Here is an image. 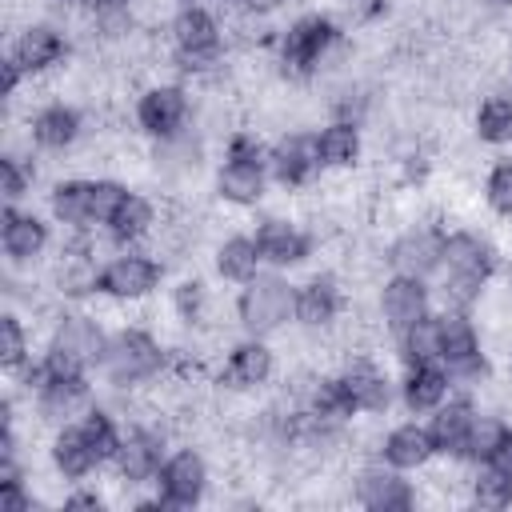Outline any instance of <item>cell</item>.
<instances>
[{
	"label": "cell",
	"instance_id": "obj_1",
	"mask_svg": "<svg viewBox=\"0 0 512 512\" xmlns=\"http://www.w3.org/2000/svg\"><path fill=\"white\" fill-rule=\"evenodd\" d=\"M504 244L496 232L480 224H452L444 220V240H440V272H436V304L440 308H468L480 312L488 288L504 272Z\"/></svg>",
	"mask_w": 512,
	"mask_h": 512
},
{
	"label": "cell",
	"instance_id": "obj_2",
	"mask_svg": "<svg viewBox=\"0 0 512 512\" xmlns=\"http://www.w3.org/2000/svg\"><path fill=\"white\" fill-rule=\"evenodd\" d=\"M344 52H348V24L332 8H304L276 28L268 64L280 84L308 88L324 80Z\"/></svg>",
	"mask_w": 512,
	"mask_h": 512
},
{
	"label": "cell",
	"instance_id": "obj_3",
	"mask_svg": "<svg viewBox=\"0 0 512 512\" xmlns=\"http://www.w3.org/2000/svg\"><path fill=\"white\" fill-rule=\"evenodd\" d=\"M172 344L144 320H124L108 332V344L96 364V380L104 392L140 396L168 376Z\"/></svg>",
	"mask_w": 512,
	"mask_h": 512
},
{
	"label": "cell",
	"instance_id": "obj_4",
	"mask_svg": "<svg viewBox=\"0 0 512 512\" xmlns=\"http://www.w3.org/2000/svg\"><path fill=\"white\" fill-rule=\"evenodd\" d=\"M208 180H212L216 204H224L232 212H260L264 200H268V192H272L268 136H260L248 124H236L228 136H220L216 164H212Z\"/></svg>",
	"mask_w": 512,
	"mask_h": 512
},
{
	"label": "cell",
	"instance_id": "obj_5",
	"mask_svg": "<svg viewBox=\"0 0 512 512\" xmlns=\"http://www.w3.org/2000/svg\"><path fill=\"white\" fill-rule=\"evenodd\" d=\"M108 324L88 304H56L44 316V340L40 356L52 372H92L100 364V352L108 344Z\"/></svg>",
	"mask_w": 512,
	"mask_h": 512
},
{
	"label": "cell",
	"instance_id": "obj_6",
	"mask_svg": "<svg viewBox=\"0 0 512 512\" xmlns=\"http://www.w3.org/2000/svg\"><path fill=\"white\" fill-rule=\"evenodd\" d=\"M196 116H200V92L176 76H156L140 84L128 104V124L144 144L188 132Z\"/></svg>",
	"mask_w": 512,
	"mask_h": 512
},
{
	"label": "cell",
	"instance_id": "obj_7",
	"mask_svg": "<svg viewBox=\"0 0 512 512\" xmlns=\"http://www.w3.org/2000/svg\"><path fill=\"white\" fill-rule=\"evenodd\" d=\"M292 320H296V276L292 272L264 268L248 284L232 288V324H236V332L276 340L280 332L292 328Z\"/></svg>",
	"mask_w": 512,
	"mask_h": 512
},
{
	"label": "cell",
	"instance_id": "obj_8",
	"mask_svg": "<svg viewBox=\"0 0 512 512\" xmlns=\"http://www.w3.org/2000/svg\"><path fill=\"white\" fill-rule=\"evenodd\" d=\"M168 288V260L156 248H112L100 264L96 300L112 308H144Z\"/></svg>",
	"mask_w": 512,
	"mask_h": 512
},
{
	"label": "cell",
	"instance_id": "obj_9",
	"mask_svg": "<svg viewBox=\"0 0 512 512\" xmlns=\"http://www.w3.org/2000/svg\"><path fill=\"white\" fill-rule=\"evenodd\" d=\"M172 444L176 440H172V424L168 420H160V416H132L128 428H124V440H120V448H116V456L108 464V476H112L108 484L120 488L124 500L132 492L152 488Z\"/></svg>",
	"mask_w": 512,
	"mask_h": 512
},
{
	"label": "cell",
	"instance_id": "obj_10",
	"mask_svg": "<svg viewBox=\"0 0 512 512\" xmlns=\"http://www.w3.org/2000/svg\"><path fill=\"white\" fill-rule=\"evenodd\" d=\"M100 232H60V244L52 260L44 264V288L60 304H88L96 300L100 264L108 252H100Z\"/></svg>",
	"mask_w": 512,
	"mask_h": 512
},
{
	"label": "cell",
	"instance_id": "obj_11",
	"mask_svg": "<svg viewBox=\"0 0 512 512\" xmlns=\"http://www.w3.org/2000/svg\"><path fill=\"white\" fill-rule=\"evenodd\" d=\"M280 376V352L268 336H248L240 332L236 340L224 344L220 360H216V376L212 384L224 396H240V400H256L264 396Z\"/></svg>",
	"mask_w": 512,
	"mask_h": 512
},
{
	"label": "cell",
	"instance_id": "obj_12",
	"mask_svg": "<svg viewBox=\"0 0 512 512\" xmlns=\"http://www.w3.org/2000/svg\"><path fill=\"white\" fill-rule=\"evenodd\" d=\"M348 500L364 512H412L424 504V484L412 472L384 464L380 456H360L344 480Z\"/></svg>",
	"mask_w": 512,
	"mask_h": 512
},
{
	"label": "cell",
	"instance_id": "obj_13",
	"mask_svg": "<svg viewBox=\"0 0 512 512\" xmlns=\"http://www.w3.org/2000/svg\"><path fill=\"white\" fill-rule=\"evenodd\" d=\"M56 220L28 204H4L0 212V256L12 272H44L56 252Z\"/></svg>",
	"mask_w": 512,
	"mask_h": 512
},
{
	"label": "cell",
	"instance_id": "obj_14",
	"mask_svg": "<svg viewBox=\"0 0 512 512\" xmlns=\"http://www.w3.org/2000/svg\"><path fill=\"white\" fill-rule=\"evenodd\" d=\"M212 460L200 444L192 440H176L160 464V476L152 484V492L160 496L164 512H192L204 508L212 496Z\"/></svg>",
	"mask_w": 512,
	"mask_h": 512
},
{
	"label": "cell",
	"instance_id": "obj_15",
	"mask_svg": "<svg viewBox=\"0 0 512 512\" xmlns=\"http://www.w3.org/2000/svg\"><path fill=\"white\" fill-rule=\"evenodd\" d=\"M252 236H256V248H260V260L264 268H276V272H300L312 264V256L320 252V236L316 228L304 220V216H292V212H256L252 216Z\"/></svg>",
	"mask_w": 512,
	"mask_h": 512
},
{
	"label": "cell",
	"instance_id": "obj_16",
	"mask_svg": "<svg viewBox=\"0 0 512 512\" xmlns=\"http://www.w3.org/2000/svg\"><path fill=\"white\" fill-rule=\"evenodd\" d=\"M348 304H352V292H348V280L336 268H308L296 280V320H292V328L304 332V336L324 340L344 324Z\"/></svg>",
	"mask_w": 512,
	"mask_h": 512
},
{
	"label": "cell",
	"instance_id": "obj_17",
	"mask_svg": "<svg viewBox=\"0 0 512 512\" xmlns=\"http://www.w3.org/2000/svg\"><path fill=\"white\" fill-rule=\"evenodd\" d=\"M40 360H44V356H40ZM96 396H100V380H96L92 372H52V368L44 364V380H40V388H36L24 404H28V420H32L36 428L52 432V428H60V424L80 420V416L92 408Z\"/></svg>",
	"mask_w": 512,
	"mask_h": 512
},
{
	"label": "cell",
	"instance_id": "obj_18",
	"mask_svg": "<svg viewBox=\"0 0 512 512\" xmlns=\"http://www.w3.org/2000/svg\"><path fill=\"white\" fill-rule=\"evenodd\" d=\"M148 172L156 176V184L164 192H188L204 172H212V140L200 124H192L188 132L180 136H168V140H152L148 152Z\"/></svg>",
	"mask_w": 512,
	"mask_h": 512
},
{
	"label": "cell",
	"instance_id": "obj_19",
	"mask_svg": "<svg viewBox=\"0 0 512 512\" xmlns=\"http://www.w3.org/2000/svg\"><path fill=\"white\" fill-rule=\"evenodd\" d=\"M8 56L28 72V80H48L56 72H64L76 56V36L56 20V16H40V20H24L12 32Z\"/></svg>",
	"mask_w": 512,
	"mask_h": 512
},
{
	"label": "cell",
	"instance_id": "obj_20",
	"mask_svg": "<svg viewBox=\"0 0 512 512\" xmlns=\"http://www.w3.org/2000/svg\"><path fill=\"white\" fill-rule=\"evenodd\" d=\"M440 240H444V216H412L380 244V264H384V272L436 280Z\"/></svg>",
	"mask_w": 512,
	"mask_h": 512
},
{
	"label": "cell",
	"instance_id": "obj_21",
	"mask_svg": "<svg viewBox=\"0 0 512 512\" xmlns=\"http://www.w3.org/2000/svg\"><path fill=\"white\" fill-rule=\"evenodd\" d=\"M88 132V112L76 100L64 96H48L36 108H28L24 116V144L40 156H68L80 148Z\"/></svg>",
	"mask_w": 512,
	"mask_h": 512
},
{
	"label": "cell",
	"instance_id": "obj_22",
	"mask_svg": "<svg viewBox=\"0 0 512 512\" xmlns=\"http://www.w3.org/2000/svg\"><path fill=\"white\" fill-rule=\"evenodd\" d=\"M428 312H436V284L420 280V276H404V272H384L376 280L372 292V320L380 324V332L392 340L396 332H404L408 324L424 320Z\"/></svg>",
	"mask_w": 512,
	"mask_h": 512
},
{
	"label": "cell",
	"instance_id": "obj_23",
	"mask_svg": "<svg viewBox=\"0 0 512 512\" xmlns=\"http://www.w3.org/2000/svg\"><path fill=\"white\" fill-rule=\"evenodd\" d=\"M336 372L360 420H384L396 408V372L376 352H344Z\"/></svg>",
	"mask_w": 512,
	"mask_h": 512
},
{
	"label": "cell",
	"instance_id": "obj_24",
	"mask_svg": "<svg viewBox=\"0 0 512 512\" xmlns=\"http://www.w3.org/2000/svg\"><path fill=\"white\" fill-rule=\"evenodd\" d=\"M268 176L284 196H304L324 180L312 148V128H280L276 136H268Z\"/></svg>",
	"mask_w": 512,
	"mask_h": 512
},
{
	"label": "cell",
	"instance_id": "obj_25",
	"mask_svg": "<svg viewBox=\"0 0 512 512\" xmlns=\"http://www.w3.org/2000/svg\"><path fill=\"white\" fill-rule=\"evenodd\" d=\"M44 460H48V472L60 480V484H80V480H96L108 472L104 456L96 452V444L88 440L84 424L72 420V424H60L48 432L44 440Z\"/></svg>",
	"mask_w": 512,
	"mask_h": 512
},
{
	"label": "cell",
	"instance_id": "obj_26",
	"mask_svg": "<svg viewBox=\"0 0 512 512\" xmlns=\"http://www.w3.org/2000/svg\"><path fill=\"white\" fill-rule=\"evenodd\" d=\"M372 456H380L384 464L400 468V472H412V476H424L428 468H436V444H432V432L424 424V416H400L392 420L368 448Z\"/></svg>",
	"mask_w": 512,
	"mask_h": 512
},
{
	"label": "cell",
	"instance_id": "obj_27",
	"mask_svg": "<svg viewBox=\"0 0 512 512\" xmlns=\"http://www.w3.org/2000/svg\"><path fill=\"white\" fill-rule=\"evenodd\" d=\"M312 148H316L324 176H352L368 156V128L356 120L324 116L312 128Z\"/></svg>",
	"mask_w": 512,
	"mask_h": 512
},
{
	"label": "cell",
	"instance_id": "obj_28",
	"mask_svg": "<svg viewBox=\"0 0 512 512\" xmlns=\"http://www.w3.org/2000/svg\"><path fill=\"white\" fill-rule=\"evenodd\" d=\"M480 396L476 392H452L436 412L424 416L428 432H432V444H436V460L444 464H464V452H468V436H472V424L480 416Z\"/></svg>",
	"mask_w": 512,
	"mask_h": 512
},
{
	"label": "cell",
	"instance_id": "obj_29",
	"mask_svg": "<svg viewBox=\"0 0 512 512\" xmlns=\"http://www.w3.org/2000/svg\"><path fill=\"white\" fill-rule=\"evenodd\" d=\"M164 204L144 192V188H132L124 196V204L112 212V220L100 228L104 244L108 248H148V240H156L160 224H164Z\"/></svg>",
	"mask_w": 512,
	"mask_h": 512
},
{
	"label": "cell",
	"instance_id": "obj_30",
	"mask_svg": "<svg viewBox=\"0 0 512 512\" xmlns=\"http://www.w3.org/2000/svg\"><path fill=\"white\" fill-rule=\"evenodd\" d=\"M452 392H456L452 372H448L440 360L400 364V372H396V408H400L404 416H428V412H436Z\"/></svg>",
	"mask_w": 512,
	"mask_h": 512
},
{
	"label": "cell",
	"instance_id": "obj_31",
	"mask_svg": "<svg viewBox=\"0 0 512 512\" xmlns=\"http://www.w3.org/2000/svg\"><path fill=\"white\" fill-rule=\"evenodd\" d=\"M164 304H168V316L188 332V336H200L212 328V316H216V288L208 276L200 272H180L168 280L164 288Z\"/></svg>",
	"mask_w": 512,
	"mask_h": 512
},
{
	"label": "cell",
	"instance_id": "obj_32",
	"mask_svg": "<svg viewBox=\"0 0 512 512\" xmlns=\"http://www.w3.org/2000/svg\"><path fill=\"white\" fill-rule=\"evenodd\" d=\"M208 268H212V280L216 284H228V288H240L252 276H260L264 272V260H260V248H256L252 228H232V232L216 236L212 248H208Z\"/></svg>",
	"mask_w": 512,
	"mask_h": 512
},
{
	"label": "cell",
	"instance_id": "obj_33",
	"mask_svg": "<svg viewBox=\"0 0 512 512\" xmlns=\"http://www.w3.org/2000/svg\"><path fill=\"white\" fill-rule=\"evenodd\" d=\"M44 212L60 232H96L92 224V176L68 172L44 188Z\"/></svg>",
	"mask_w": 512,
	"mask_h": 512
},
{
	"label": "cell",
	"instance_id": "obj_34",
	"mask_svg": "<svg viewBox=\"0 0 512 512\" xmlns=\"http://www.w3.org/2000/svg\"><path fill=\"white\" fill-rule=\"evenodd\" d=\"M472 140L492 152H512V84L484 88L468 112Z\"/></svg>",
	"mask_w": 512,
	"mask_h": 512
},
{
	"label": "cell",
	"instance_id": "obj_35",
	"mask_svg": "<svg viewBox=\"0 0 512 512\" xmlns=\"http://www.w3.org/2000/svg\"><path fill=\"white\" fill-rule=\"evenodd\" d=\"M460 504L480 512H508L512 508V476L496 464H460Z\"/></svg>",
	"mask_w": 512,
	"mask_h": 512
},
{
	"label": "cell",
	"instance_id": "obj_36",
	"mask_svg": "<svg viewBox=\"0 0 512 512\" xmlns=\"http://www.w3.org/2000/svg\"><path fill=\"white\" fill-rule=\"evenodd\" d=\"M40 352V340H36V320L12 304H4L0 312V368L4 376H12L20 364H28L32 356Z\"/></svg>",
	"mask_w": 512,
	"mask_h": 512
},
{
	"label": "cell",
	"instance_id": "obj_37",
	"mask_svg": "<svg viewBox=\"0 0 512 512\" xmlns=\"http://www.w3.org/2000/svg\"><path fill=\"white\" fill-rule=\"evenodd\" d=\"M40 184V152L24 148H4L0 156V196L4 204H28Z\"/></svg>",
	"mask_w": 512,
	"mask_h": 512
},
{
	"label": "cell",
	"instance_id": "obj_38",
	"mask_svg": "<svg viewBox=\"0 0 512 512\" xmlns=\"http://www.w3.org/2000/svg\"><path fill=\"white\" fill-rule=\"evenodd\" d=\"M480 204L492 220L512 224V152H496L480 172Z\"/></svg>",
	"mask_w": 512,
	"mask_h": 512
},
{
	"label": "cell",
	"instance_id": "obj_39",
	"mask_svg": "<svg viewBox=\"0 0 512 512\" xmlns=\"http://www.w3.org/2000/svg\"><path fill=\"white\" fill-rule=\"evenodd\" d=\"M392 356L396 364H420V360H440V332H436V312L424 320L408 324L404 332L392 336Z\"/></svg>",
	"mask_w": 512,
	"mask_h": 512
},
{
	"label": "cell",
	"instance_id": "obj_40",
	"mask_svg": "<svg viewBox=\"0 0 512 512\" xmlns=\"http://www.w3.org/2000/svg\"><path fill=\"white\" fill-rule=\"evenodd\" d=\"M508 428H512V420H508L504 412L480 408V416H476V424H472V436H468L464 464H484V460H492V452L500 448V440H504Z\"/></svg>",
	"mask_w": 512,
	"mask_h": 512
},
{
	"label": "cell",
	"instance_id": "obj_41",
	"mask_svg": "<svg viewBox=\"0 0 512 512\" xmlns=\"http://www.w3.org/2000/svg\"><path fill=\"white\" fill-rule=\"evenodd\" d=\"M128 192H132V184L116 172H96L92 176V224H96V232L112 220V212L124 204Z\"/></svg>",
	"mask_w": 512,
	"mask_h": 512
},
{
	"label": "cell",
	"instance_id": "obj_42",
	"mask_svg": "<svg viewBox=\"0 0 512 512\" xmlns=\"http://www.w3.org/2000/svg\"><path fill=\"white\" fill-rule=\"evenodd\" d=\"M60 508H84V512H100V508H108L112 504V492L100 484V476L96 480H80V484H64V492H60V500H56Z\"/></svg>",
	"mask_w": 512,
	"mask_h": 512
},
{
	"label": "cell",
	"instance_id": "obj_43",
	"mask_svg": "<svg viewBox=\"0 0 512 512\" xmlns=\"http://www.w3.org/2000/svg\"><path fill=\"white\" fill-rule=\"evenodd\" d=\"M388 12H392V0H336V16H340L348 28L380 24Z\"/></svg>",
	"mask_w": 512,
	"mask_h": 512
},
{
	"label": "cell",
	"instance_id": "obj_44",
	"mask_svg": "<svg viewBox=\"0 0 512 512\" xmlns=\"http://www.w3.org/2000/svg\"><path fill=\"white\" fill-rule=\"evenodd\" d=\"M20 88H32V80H28V72L4 52V60H0V96H4V104H16V100H20Z\"/></svg>",
	"mask_w": 512,
	"mask_h": 512
},
{
	"label": "cell",
	"instance_id": "obj_45",
	"mask_svg": "<svg viewBox=\"0 0 512 512\" xmlns=\"http://www.w3.org/2000/svg\"><path fill=\"white\" fill-rule=\"evenodd\" d=\"M292 0H228L224 12H240V16H252V20H272L288 8Z\"/></svg>",
	"mask_w": 512,
	"mask_h": 512
},
{
	"label": "cell",
	"instance_id": "obj_46",
	"mask_svg": "<svg viewBox=\"0 0 512 512\" xmlns=\"http://www.w3.org/2000/svg\"><path fill=\"white\" fill-rule=\"evenodd\" d=\"M40 4H44V12L56 16V20H68V16H76V12L88 8V0H40Z\"/></svg>",
	"mask_w": 512,
	"mask_h": 512
},
{
	"label": "cell",
	"instance_id": "obj_47",
	"mask_svg": "<svg viewBox=\"0 0 512 512\" xmlns=\"http://www.w3.org/2000/svg\"><path fill=\"white\" fill-rule=\"evenodd\" d=\"M488 464H496V468H504L508 476H512V428L504 432V440H500V448L492 452V460Z\"/></svg>",
	"mask_w": 512,
	"mask_h": 512
},
{
	"label": "cell",
	"instance_id": "obj_48",
	"mask_svg": "<svg viewBox=\"0 0 512 512\" xmlns=\"http://www.w3.org/2000/svg\"><path fill=\"white\" fill-rule=\"evenodd\" d=\"M136 0H88L84 12H104V8H132Z\"/></svg>",
	"mask_w": 512,
	"mask_h": 512
},
{
	"label": "cell",
	"instance_id": "obj_49",
	"mask_svg": "<svg viewBox=\"0 0 512 512\" xmlns=\"http://www.w3.org/2000/svg\"><path fill=\"white\" fill-rule=\"evenodd\" d=\"M480 8H488L496 16H512V0H480Z\"/></svg>",
	"mask_w": 512,
	"mask_h": 512
},
{
	"label": "cell",
	"instance_id": "obj_50",
	"mask_svg": "<svg viewBox=\"0 0 512 512\" xmlns=\"http://www.w3.org/2000/svg\"><path fill=\"white\" fill-rule=\"evenodd\" d=\"M504 68H508V76H512V32H508V44H504Z\"/></svg>",
	"mask_w": 512,
	"mask_h": 512
},
{
	"label": "cell",
	"instance_id": "obj_51",
	"mask_svg": "<svg viewBox=\"0 0 512 512\" xmlns=\"http://www.w3.org/2000/svg\"><path fill=\"white\" fill-rule=\"evenodd\" d=\"M172 8H192V4H216V0H168Z\"/></svg>",
	"mask_w": 512,
	"mask_h": 512
},
{
	"label": "cell",
	"instance_id": "obj_52",
	"mask_svg": "<svg viewBox=\"0 0 512 512\" xmlns=\"http://www.w3.org/2000/svg\"><path fill=\"white\" fill-rule=\"evenodd\" d=\"M508 380H512V352H508Z\"/></svg>",
	"mask_w": 512,
	"mask_h": 512
},
{
	"label": "cell",
	"instance_id": "obj_53",
	"mask_svg": "<svg viewBox=\"0 0 512 512\" xmlns=\"http://www.w3.org/2000/svg\"><path fill=\"white\" fill-rule=\"evenodd\" d=\"M508 284H512V272H508Z\"/></svg>",
	"mask_w": 512,
	"mask_h": 512
}]
</instances>
